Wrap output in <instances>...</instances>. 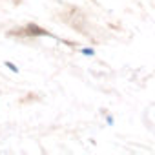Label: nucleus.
Masks as SVG:
<instances>
[{
	"mask_svg": "<svg viewBox=\"0 0 155 155\" xmlns=\"http://www.w3.org/2000/svg\"><path fill=\"white\" fill-rule=\"evenodd\" d=\"M82 53H84V55H88V57H91V55H95V51H93L91 48H82Z\"/></svg>",
	"mask_w": 155,
	"mask_h": 155,
	"instance_id": "f257e3e1",
	"label": "nucleus"
},
{
	"mask_svg": "<svg viewBox=\"0 0 155 155\" xmlns=\"http://www.w3.org/2000/svg\"><path fill=\"white\" fill-rule=\"evenodd\" d=\"M6 66H8V68H9V69H11V71H15V73H17V71H18V68H17V66H15V64H13V62H6Z\"/></svg>",
	"mask_w": 155,
	"mask_h": 155,
	"instance_id": "f03ea898",
	"label": "nucleus"
}]
</instances>
